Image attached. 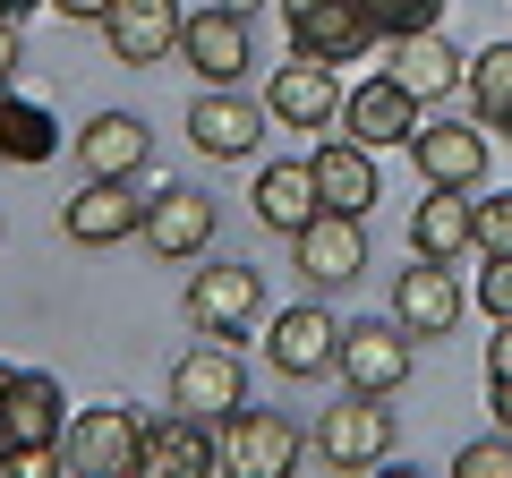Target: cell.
<instances>
[{
	"label": "cell",
	"instance_id": "2",
	"mask_svg": "<svg viewBox=\"0 0 512 478\" xmlns=\"http://www.w3.org/2000/svg\"><path fill=\"white\" fill-rule=\"evenodd\" d=\"M248 402V359H239L222 333H205V342H188L180 359H171V410H188V419H231V410Z\"/></svg>",
	"mask_w": 512,
	"mask_h": 478
},
{
	"label": "cell",
	"instance_id": "38",
	"mask_svg": "<svg viewBox=\"0 0 512 478\" xmlns=\"http://www.w3.org/2000/svg\"><path fill=\"white\" fill-rule=\"evenodd\" d=\"M222 9H239V18H248V9H265V0H222Z\"/></svg>",
	"mask_w": 512,
	"mask_h": 478
},
{
	"label": "cell",
	"instance_id": "25",
	"mask_svg": "<svg viewBox=\"0 0 512 478\" xmlns=\"http://www.w3.org/2000/svg\"><path fill=\"white\" fill-rule=\"evenodd\" d=\"M308 163H316V197H325V205H342V214H367V205H376V146H359V137H325Z\"/></svg>",
	"mask_w": 512,
	"mask_h": 478
},
{
	"label": "cell",
	"instance_id": "36",
	"mask_svg": "<svg viewBox=\"0 0 512 478\" xmlns=\"http://www.w3.org/2000/svg\"><path fill=\"white\" fill-rule=\"evenodd\" d=\"M0 77H18V26L0 18Z\"/></svg>",
	"mask_w": 512,
	"mask_h": 478
},
{
	"label": "cell",
	"instance_id": "14",
	"mask_svg": "<svg viewBox=\"0 0 512 478\" xmlns=\"http://www.w3.org/2000/svg\"><path fill=\"white\" fill-rule=\"evenodd\" d=\"M342 137H359V146H410V137H419V94L393 69L359 77V86L342 94Z\"/></svg>",
	"mask_w": 512,
	"mask_h": 478
},
{
	"label": "cell",
	"instance_id": "17",
	"mask_svg": "<svg viewBox=\"0 0 512 478\" xmlns=\"http://www.w3.org/2000/svg\"><path fill=\"white\" fill-rule=\"evenodd\" d=\"M461 308H470V291H461L453 265H436V257H410V274L393 282V316L410 325V342H444V333L461 325Z\"/></svg>",
	"mask_w": 512,
	"mask_h": 478
},
{
	"label": "cell",
	"instance_id": "10",
	"mask_svg": "<svg viewBox=\"0 0 512 478\" xmlns=\"http://www.w3.org/2000/svg\"><path fill=\"white\" fill-rule=\"evenodd\" d=\"M265 120H282V129L316 137L342 120V77H333V60H308L291 52V69H274V86H265Z\"/></svg>",
	"mask_w": 512,
	"mask_h": 478
},
{
	"label": "cell",
	"instance_id": "16",
	"mask_svg": "<svg viewBox=\"0 0 512 478\" xmlns=\"http://www.w3.org/2000/svg\"><path fill=\"white\" fill-rule=\"evenodd\" d=\"M69 154H77L86 180H137V171L154 163V129L137 120V111H94L86 129L69 137Z\"/></svg>",
	"mask_w": 512,
	"mask_h": 478
},
{
	"label": "cell",
	"instance_id": "34",
	"mask_svg": "<svg viewBox=\"0 0 512 478\" xmlns=\"http://www.w3.org/2000/svg\"><path fill=\"white\" fill-rule=\"evenodd\" d=\"M52 9H60V18H77V26H103L111 18V0H52Z\"/></svg>",
	"mask_w": 512,
	"mask_h": 478
},
{
	"label": "cell",
	"instance_id": "35",
	"mask_svg": "<svg viewBox=\"0 0 512 478\" xmlns=\"http://www.w3.org/2000/svg\"><path fill=\"white\" fill-rule=\"evenodd\" d=\"M487 410H495V427L512 436V376H504V385H487Z\"/></svg>",
	"mask_w": 512,
	"mask_h": 478
},
{
	"label": "cell",
	"instance_id": "11",
	"mask_svg": "<svg viewBox=\"0 0 512 478\" xmlns=\"http://www.w3.org/2000/svg\"><path fill=\"white\" fill-rule=\"evenodd\" d=\"M60 231L77 248H120V239H146V197L128 180H77V197L60 205Z\"/></svg>",
	"mask_w": 512,
	"mask_h": 478
},
{
	"label": "cell",
	"instance_id": "8",
	"mask_svg": "<svg viewBox=\"0 0 512 478\" xmlns=\"http://www.w3.org/2000/svg\"><path fill=\"white\" fill-rule=\"evenodd\" d=\"M222 470H239V478H291L299 470V427L282 419V410L239 402L231 419H222Z\"/></svg>",
	"mask_w": 512,
	"mask_h": 478
},
{
	"label": "cell",
	"instance_id": "28",
	"mask_svg": "<svg viewBox=\"0 0 512 478\" xmlns=\"http://www.w3.org/2000/svg\"><path fill=\"white\" fill-rule=\"evenodd\" d=\"M367 18H376V35H419V26H444V0H359Z\"/></svg>",
	"mask_w": 512,
	"mask_h": 478
},
{
	"label": "cell",
	"instance_id": "33",
	"mask_svg": "<svg viewBox=\"0 0 512 478\" xmlns=\"http://www.w3.org/2000/svg\"><path fill=\"white\" fill-rule=\"evenodd\" d=\"M512 376V316H495V342H487V385Z\"/></svg>",
	"mask_w": 512,
	"mask_h": 478
},
{
	"label": "cell",
	"instance_id": "23",
	"mask_svg": "<svg viewBox=\"0 0 512 478\" xmlns=\"http://www.w3.org/2000/svg\"><path fill=\"white\" fill-rule=\"evenodd\" d=\"M52 154H69V129L52 120V103L0 77V163H26V171H35V163H52Z\"/></svg>",
	"mask_w": 512,
	"mask_h": 478
},
{
	"label": "cell",
	"instance_id": "12",
	"mask_svg": "<svg viewBox=\"0 0 512 478\" xmlns=\"http://www.w3.org/2000/svg\"><path fill=\"white\" fill-rule=\"evenodd\" d=\"M180 60L205 77V86H239V77H248V60H256L248 18H239V9H222V0L188 9V26H180Z\"/></svg>",
	"mask_w": 512,
	"mask_h": 478
},
{
	"label": "cell",
	"instance_id": "37",
	"mask_svg": "<svg viewBox=\"0 0 512 478\" xmlns=\"http://www.w3.org/2000/svg\"><path fill=\"white\" fill-rule=\"evenodd\" d=\"M9 385H18V368H9V359H0V402H9Z\"/></svg>",
	"mask_w": 512,
	"mask_h": 478
},
{
	"label": "cell",
	"instance_id": "1",
	"mask_svg": "<svg viewBox=\"0 0 512 478\" xmlns=\"http://www.w3.org/2000/svg\"><path fill=\"white\" fill-rule=\"evenodd\" d=\"M60 461H69L77 478H146V419L128 402L77 410L69 436H60Z\"/></svg>",
	"mask_w": 512,
	"mask_h": 478
},
{
	"label": "cell",
	"instance_id": "21",
	"mask_svg": "<svg viewBox=\"0 0 512 478\" xmlns=\"http://www.w3.org/2000/svg\"><path fill=\"white\" fill-rule=\"evenodd\" d=\"M214 222H222V205L205 197V188H163V197L146 205V248L171 257V265H188V257H205Z\"/></svg>",
	"mask_w": 512,
	"mask_h": 478
},
{
	"label": "cell",
	"instance_id": "7",
	"mask_svg": "<svg viewBox=\"0 0 512 478\" xmlns=\"http://www.w3.org/2000/svg\"><path fill=\"white\" fill-rule=\"evenodd\" d=\"M282 18H291V52L333 60V69H350L367 43H384L359 0H282Z\"/></svg>",
	"mask_w": 512,
	"mask_h": 478
},
{
	"label": "cell",
	"instance_id": "15",
	"mask_svg": "<svg viewBox=\"0 0 512 478\" xmlns=\"http://www.w3.org/2000/svg\"><path fill=\"white\" fill-rule=\"evenodd\" d=\"M410 163H419V188H478L487 180V129L478 120H419Z\"/></svg>",
	"mask_w": 512,
	"mask_h": 478
},
{
	"label": "cell",
	"instance_id": "3",
	"mask_svg": "<svg viewBox=\"0 0 512 478\" xmlns=\"http://www.w3.org/2000/svg\"><path fill=\"white\" fill-rule=\"evenodd\" d=\"M291 257L316 291H342V282L367 274V214H342V205H316L291 231Z\"/></svg>",
	"mask_w": 512,
	"mask_h": 478
},
{
	"label": "cell",
	"instance_id": "27",
	"mask_svg": "<svg viewBox=\"0 0 512 478\" xmlns=\"http://www.w3.org/2000/svg\"><path fill=\"white\" fill-rule=\"evenodd\" d=\"M461 94H470V120L495 137H512V43H487V52H470V77H461Z\"/></svg>",
	"mask_w": 512,
	"mask_h": 478
},
{
	"label": "cell",
	"instance_id": "32",
	"mask_svg": "<svg viewBox=\"0 0 512 478\" xmlns=\"http://www.w3.org/2000/svg\"><path fill=\"white\" fill-rule=\"evenodd\" d=\"M0 470L9 478H52V470H69V461H60V444H18V453H0Z\"/></svg>",
	"mask_w": 512,
	"mask_h": 478
},
{
	"label": "cell",
	"instance_id": "13",
	"mask_svg": "<svg viewBox=\"0 0 512 478\" xmlns=\"http://www.w3.org/2000/svg\"><path fill=\"white\" fill-rule=\"evenodd\" d=\"M256 137H265V103H248L239 86H205L188 103V146L205 163H239V154H256Z\"/></svg>",
	"mask_w": 512,
	"mask_h": 478
},
{
	"label": "cell",
	"instance_id": "5",
	"mask_svg": "<svg viewBox=\"0 0 512 478\" xmlns=\"http://www.w3.org/2000/svg\"><path fill=\"white\" fill-rule=\"evenodd\" d=\"M265 359H274V376H291V385H308V376H333V368H342V316L316 308V299L282 308L274 325H265Z\"/></svg>",
	"mask_w": 512,
	"mask_h": 478
},
{
	"label": "cell",
	"instance_id": "9",
	"mask_svg": "<svg viewBox=\"0 0 512 478\" xmlns=\"http://www.w3.org/2000/svg\"><path fill=\"white\" fill-rule=\"evenodd\" d=\"M256 316H265V274L256 265H205V274H188V325L197 333L239 342Z\"/></svg>",
	"mask_w": 512,
	"mask_h": 478
},
{
	"label": "cell",
	"instance_id": "24",
	"mask_svg": "<svg viewBox=\"0 0 512 478\" xmlns=\"http://www.w3.org/2000/svg\"><path fill=\"white\" fill-rule=\"evenodd\" d=\"M393 77H402L419 103H436V94H453L461 77H470V52H461L444 26H419V35H393Z\"/></svg>",
	"mask_w": 512,
	"mask_h": 478
},
{
	"label": "cell",
	"instance_id": "19",
	"mask_svg": "<svg viewBox=\"0 0 512 478\" xmlns=\"http://www.w3.org/2000/svg\"><path fill=\"white\" fill-rule=\"evenodd\" d=\"M69 393H60V376L43 368H18V385H9V402H0V453H18V444H60L69 436Z\"/></svg>",
	"mask_w": 512,
	"mask_h": 478
},
{
	"label": "cell",
	"instance_id": "20",
	"mask_svg": "<svg viewBox=\"0 0 512 478\" xmlns=\"http://www.w3.org/2000/svg\"><path fill=\"white\" fill-rule=\"evenodd\" d=\"M478 248V197L470 188H419V205H410V257H470Z\"/></svg>",
	"mask_w": 512,
	"mask_h": 478
},
{
	"label": "cell",
	"instance_id": "31",
	"mask_svg": "<svg viewBox=\"0 0 512 478\" xmlns=\"http://www.w3.org/2000/svg\"><path fill=\"white\" fill-rule=\"evenodd\" d=\"M478 308H487V325L495 316H512V257H478Z\"/></svg>",
	"mask_w": 512,
	"mask_h": 478
},
{
	"label": "cell",
	"instance_id": "22",
	"mask_svg": "<svg viewBox=\"0 0 512 478\" xmlns=\"http://www.w3.org/2000/svg\"><path fill=\"white\" fill-rule=\"evenodd\" d=\"M205 470H222V427L214 419L171 410V419L146 427V478H205Z\"/></svg>",
	"mask_w": 512,
	"mask_h": 478
},
{
	"label": "cell",
	"instance_id": "30",
	"mask_svg": "<svg viewBox=\"0 0 512 478\" xmlns=\"http://www.w3.org/2000/svg\"><path fill=\"white\" fill-rule=\"evenodd\" d=\"M478 257H512V188L478 197Z\"/></svg>",
	"mask_w": 512,
	"mask_h": 478
},
{
	"label": "cell",
	"instance_id": "29",
	"mask_svg": "<svg viewBox=\"0 0 512 478\" xmlns=\"http://www.w3.org/2000/svg\"><path fill=\"white\" fill-rule=\"evenodd\" d=\"M453 478H512V436L495 427V436L461 444V453H453Z\"/></svg>",
	"mask_w": 512,
	"mask_h": 478
},
{
	"label": "cell",
	"instance_id": "18",
	"mask_svg": "<svg viewBox=\"0 0 512 478\" xmlns=\"http://www.w3.org/2000/svg\"><path fill=\"white\" fill-rule=\"evenodd\" d=\"M180 26H188L180 0H111L103 43H111V60H120V69H154L163 52H180Z\"/></svg>",
	"mask_w": 512,
	"mask_h": 478
},
{
	"label": "cell",
	"instance_id": "26",
	"mask_svg": "<svg viewBox=\"0 0 512 478\" xmlns=\"http://www.w3.org/2000/svg\"><path fill=\"white\" fill-rule=\"evenodd\" d=\"M316 205H325V197H316V163H265V171H256V222H265V231L291 239Z\"/></svg>",
	"mask_w": 512,
	"mask_h": 478
},
{
	"label": "cell",
	"instance_id": "4",
	"mask_svg": "<svg viewBox=\"0 0 512 478\" xmlns=\"http://www.w3.org/2000/svg\"><path fill=\"white\" fill-rule=\"evenodd\" d=\"M410 359H419V350H410L402 316H359V325H342V385L350 393H384V402H393V393L410 385Z\"/></svg>",
	"mask_w": 512,
	"mask_h": 478
},
{
	"label": "cell",
	"instance_id": "6",
	"mask_svg": "<svg viewBox=\"0 0 512 478\" xmlns=\"http://www.w3.org/2000/svg\"><path fill=\"white\" fill-rule=\"evenodd\" d=\"M316 453L333 470H376V461H393V410H384V393H342L316 419Z\"/></svg>",
	"mask_w": 512,
	"mask_h": 478
}]
</instances>
